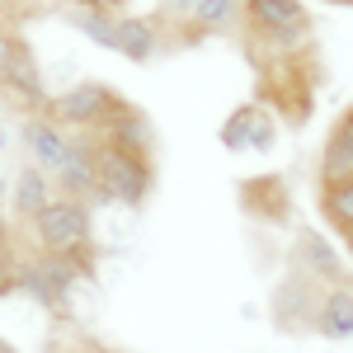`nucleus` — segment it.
I'll use <instances>...</instances> for the list:
<instances>
[{"instance_id":"obj_1","label":"nucleus","mask_w":353,"mask_h":353,"mask_svg":"<svg viewBox=\"0 0 353 353\" xmlns=\"http://www.w3.org/2000/svg\"><path fill=\"white\" fill-rule=\"evenodd\" d=\"M156 189V170H151V156H128V151H109L99 146V189H94V203L99 208H141Z\"/></svg>"},{"instance_id":"obj_2","label":"nucleus","mask_w":353,"mask_h":353,"mask_svg":"<svg viewBox=\"0 0 353 353\" xmlns=\"http://www.w3.org/2000/svg\"><path fill=\"white\" fill-rule=\"evenodd\" d=\"M76 283H85L81 269L71 264V254H19V269H14V292H28L38 306L48 311H66L71 306V292Z\"/></svg>"},{"instance_id":"obj_3","label":"nucleus","mask_w":353,"mask_h":353,"mask_svg":"<svg viewBox=\"0 0 353 353\" xmlns=\"http://www.w3.org/2000/svg\"><path fill=\"white\" fill-rule=\"evenodd\" d=\"M118 104H123V94H118L113 85H104V81H76V85H66L61 94L48 99V113H43V118H52L61 132H94Z\"/></svg>"},{"instance_id":"obj_4","label":"nucleus","mask_w":353,"mask_h":353,"mask_svg":"<svg viewBox=\"0 0 353 353\" xmlns=\"http://www.w3.org/2000/svg\"><path fill=\"white\" fill-rule=\"evenodd\" d=\"M28 226H33V241H38L43 254H71L81 245H94L90 241V208L76 203V198H61V193Z\"/></svg>"},{"instance_id":"obj_5","label":"nucleus","mask_w":353,"mask_h":353,"mask_svg":"<svg viewBox=\"0 0 353 353\" xmlns=\"http://www.w3.org/2000/svg\"><path fill=\"white\" fill-rule=\"evenodd\" d=\"M0 85L14 104H24L28 113H48V81L38 71V57L24 38H10V52H5V66H0Z\"/></svg>"},{"instance_id":"obj_6","label":"nucleus","mask_w":353,"mask_h":353,"mask_svg":"<svg viewBox=\"0 0 353 353\" xmlns=\"http://www.w3.org/2000/svg\"><path fill=\"white\" fill-rule=\"evenodd\" d=\"M316 306H321V283H311L306 273H288L278 288H273V325L278 330H316Z\"/></svg>"},{"instance_id":"obj_7","label":"nucleus","mask_w":353,"mask_h":353,"mask_svg":"<svg viewBox=\"0 0 353 353\" xmlns=\"http://www.w3.org/2000/svg\"><path fill=\"white\" fill-rule=\"evenodd\" d=\"M57 189H61V198L94 203V189H99V137L94 132L71 137V151L57 170Z\"/></svg>"},{"instance_id":"obj_8","label":"nucleus","mask_w":353,"mask_h":353,"mask_svg":"<svg viewBox=\"0 0 353 353\" xmlns=\"http://www.w3.org/2000/svg\"><path fill=\"white\" fill-rule=\"evenodd\" d=\"M99 137V146H109V151H128V156H151L156 151V132H151V118L137 109V104H118V109L94 128Z\"/></svg>"},{"instance_id":"obj_9","label":"nucleus","mask_w":353,"mask_h":353,"mask_svg":"<svg viewBox=\"0 0 353 353\" xmlns=\"http://www.w3.org/2000/svg\"><path fill=\"white\" fill-rule=\"evenodd\" d=\"M292 264L297 273H306L311 283H321V288H339V283H353L349 278V264H344V254L334 250V245L321 236V231H297V250H292Z\"/></svg>"},{"instance_id":"obj_10","label":"nucleus","mask_w":353,"mask_h":353,"mask_svg":"<svg viewBox=\"0 0 353 353\" xmlns=\"http://www.w3.org/2000/svg\"><path fill=\"white\" fill-rule=\"evenodd\" d=\"M19 141H24V151L33 156V165H38L43 174H57V170H61V161H66V151H71V137L61 132L52 118H43V113L24 118Z\"/></svg>"},{"instance_id":"obj_11","label":"nucleus","mask_w":353,"mask_h":353,"mask_svg":"<svg viewBox=\"0 0 353 353\" xmlns=\"http://www.w3.org/2000/svg\"><path fill=\"white\" fill-rule=\"evenodd\" d=\"M254 33H311V10L301 0H241Z\"/></svg>"},{"instance_id":"obj_12","label":"nucleus","mask_w":353,"mask_h":353,"mask_svg":"<svg viewBox=\"0 0 353 353\" xmlns=\"http://www.w3.org/2000/svg\"><path fill=\"white\" fill-rule=\"evenodd\" d=\"M353 179V109H344V118L330 128L325 151H321V189Z\"/></svg>"},{"instance_id":"obj_13","label":"nucleus","mask_w":353,"mask_h":353,"mask_svg":"<svg viewBox=\"0 0 353 353\" xmlns=\"http://www.w3.org/2000/svg\"><path fill=\"white\" fill-rule=\"evenodd\" d=\"M161 48V28L156 19H141V14H118V28H113V52L128 57V61H151Z\"/></svg>"},{"instance_id":"obj_14","label":"nucleus","mask_w":353,"mask_h":353,"mask_svg":"<svg viewBox=\"0 0 353 353\" xmlns=\"http://www.w3.org/2000/svg\"><path fill=\"white\" fill-rule=\"evenodd\" d=\"M316 330L325 339H353V283L339 288H321V306H316Z\"/></svg>"},{"instance_id":"obj_15","label":"nucleus","mask_w":353,"mask_h":353,"mask_svg":"<svg viewBox=\"0 0 353 353\" xmlns=\"http://www.w3.org/2000/svg\"><path fill=\"white\" fill-rule=\"evenodd\" d=\"M52 198H57L52 179H48L38 165H24V170L10 179V208H14V217H19V221H33Z\"/></svg>"},{"instance_id":"obj_16","label":"nucleus","mask_w":353,"mask_h":353,"mask_svg":"<svg viewBox=\"0 0 353 353\" xmlns=\"http://www.w3.org/2000/svg\"><path fill=\"white\" fill-rule=\"evenodd\" d=\"M321 212H325V221L334 226V231L353 236V179L321 189Z\"/></svg>"},{"instance_id":"obj_17","label":"nucleus","mask_w":353,"mask_h":353,"mask_svg":"<svg viewBox=\"0 0 353 353\" xmlns=\"http://www.w3.org/2000/svg\"><path fill=\"white\" fill-rule=\"evenodd\" d=\"M241 14V0H198L189 14V33H217Z\"/></svg>"},{"instance_id":"obj_18","label":"nucleus","mask_w":353,"mask_h":353,"mask_svg":"<svg viewBox=\"0 0 353 353\" xmlns=\"http://www.w3.org/2000/svg\"><path fill=\"white\" fill-rule=\"evenodd\" d=\"M71 24L81 28L94 48H109V52H113V28H118V14H109V10H71Z\"/></svg>"},{"instance_id":"obj_19","label":"nucleus","mask_w":353,"mask_h":353,"mask_svg":"<svg viewBox=\"0 0 353 353\" xmlns=\"http://www.w3.org/2000/svg\"><path fill=\"white\" fill-rule=\"evenodd\" d=\"M254 123H259V104H241V109L221 123V146H226V151H250Z\"/></svg>"},{"instance_id":"obj_20","label":"nucleus","mask_w":353,"mask_h":353,"mask_svg":"<svg viewBox=\"0 0 353 353\" xmlns=\"http://www.w3.org/2000/svg\"><path fill=\"white\" fill-rule=\"evenodd\" d=\"M273 141H278V128H273V118L259 109V123H254V137H250V151H273Z\"/></svg>"},{"instance_id":"obj_21","label":"nucleus","mask_w":353,"mask_h":353,"mask_svg":"<svg viewBox=\"0 0 353 353\" xmlns=\"http://www.w3.org/2000/svg\"><path fill=\"white\" fill-rule=\"evenodd\" d=\"M198 0H161V14H174V19H189Z\"/></svg>"},{"instance_id":"obj_22","label":"nucleus","mask_w":353,"mask_h":353,"mask_svg":"<svg viewBox=\"0 0 353 353\" xmlns=\"http://www.w3.org/2000/svg\"><path fill=\"white\" fill-rule=\"evenodd\" d=\"M76 10H109V14H118L123 10V0H71Z\"/></svg>"},{"instance_id":"obj_23","label":"nucleus","mask_w":353,"mask_h":353,"mask_svg":"<svg viewBox=\"0 0 353 353\" xmlns=\"http://www.w3.org/2000/svg\"><path fill=\"white\" fill-rule=\"evenodd\" d=\"M0 353H19V349H14V344H10V339H5V334H0Z\"/></svg>"},{"instance_id":"obj_24","label":"nucleus","mask_w":353,"mask_h":353,"mask_svg":"<svg viewBox=\"0 0 353 353\" xmlns=\"http://www.w3.org/2000/svg\"><path fill=\"white\" fill-rule=\"evenodd\" d=\"M5 146H10V128H0V151H5Z\"/></svg>"},{"instance_id":"obj_25","label":"nucleus","mask_w":353,"mask_h":353,"mask_svg":"<svg viewBox=\"0 0 353 353\" xmlns=\"http://www.w3.org/2000/svg\"><path fill=\"white\" fill-rule=\"evenodd\" d=\"M5 198H10V179H0V203H5Z\"/></svg>"},{"instance_id":"obj_26","label":"nucleus","mask_w":353,"mask_h":353,"mask_svg":"<svg viewBox=\"0 0 353 353\" xmlns=\"http://www.w3.org/2000/svg\"><path fill=\"white\" fill-rule=\"evenodd\" d=\"M349 259H353V236H349Z\"/></svg>"},{"instance_id":"obj_27","label":"nucleus","mask_w":353,"mask_h":353,"mask_svg":"<svg viewBox=\"0 0 353 353\" xmlns=\"http://www.w3.org/2000/svg\"><path fill=\"white\" fill-rule=\"evenodd\" d=\"M5 5H10V0H0V10H5Z\"/></svg>"}]
</instances>
